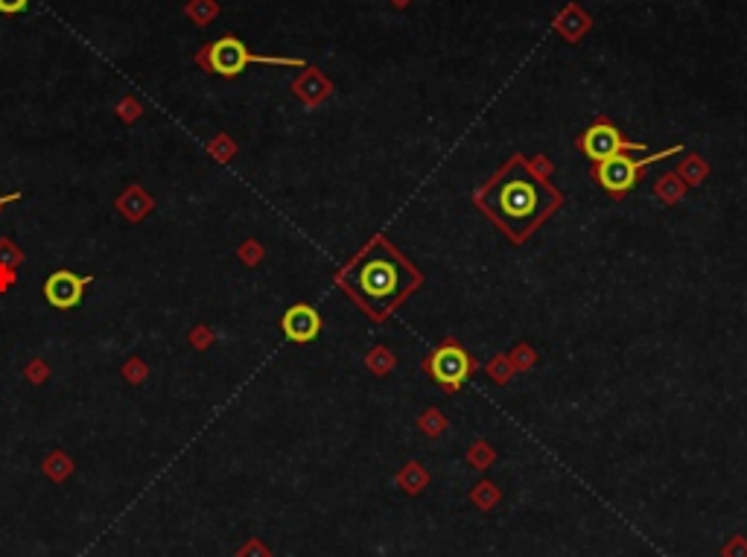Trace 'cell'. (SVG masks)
Returning a JSON list of instances; mask_svg holds the SVG:
<instances>
[{"label": "cell", "instance_id": "21", "mask_svg": "<svg viewBox=\"0 0 747 557\" xmlns=\"http://www.w3.org/2000/svg\"><path fill=\"white\" fill-rule=\"evenodd\" d=\"M21 199V193H7V195H0V211L7 208V204H12V202H19Z\"/></svg>", "mask_w": 747, "mask_h": 557}, {"label": "cell", "instance_id": "1", "mask_svg": "<svg viewBox=\"0 0 747 557\" xmlns=\"http://www.w3.org/2000/svg\"><path fill=\"white\" fill-rule=\"evenodd\" d=\"M339 286L371 319H386L398 304L420 286L418 269L398 254L386 237H374L339 274Z\"/></svg>", "mask_w": 747, "mask_h": 557}, {"label": "cell", "instance_id": "4", "mask_svg": "<svg viewBox=\"0 0 747 557\" xmlns=\"http://www.w3.org/2000/svg\"><path fill=\"white\" fill-rule=\"evenodd\" d=\"M675 152H680V146H672V150L666 152H654V155H649L645 161H633L628 158V155H614V158L607 161H598L596 167V178L598 185L605 187L607 193H628L633 185H637V178H640V169L649 167V164H657V161L668 158V155H675Z\"/></svg>", "mask_w": 747, "mask_h": 557}, {"label": "cell", "instance_id": "3", "mask_svg": "<svg viewBox=\"0 0 747 557\" xmlns=\"http://www.w3.org/2000/svg\"><path fill=\"white\" fill-rule=\"evenodd\" d=\"M197 62L202 64L208 73L228 76V80H232V76H240L249 64H289V68H304L301 59L254 56L237 36H223V38H216L214 45H205L202 50H199Z\"/></svg>", "mask_w": 747, "mask_h": 557}, {"label": "cell", "instance_id": "2", "mask_svg": "<svg viewBox=\"0 0 747 557\" xmlns=\"http://www.w3.org/2000/svg\"><path fill=\"white\" fill-rule=\"evenodd\" d=\"M476 204H482V211L514 242H523L549 213H555L560 193L534 176L523 158H514L482 187Z\"/></svg>", "mask_w": 747, "mask_h": 557}, {"label": "cell", "instance_id": "6", "mask_svg": "<svg viewBox=\"0 0 747 557\" xmlns=\"http://www.w3.org/2000/svg\"><path fill=\"white\" fill-rule=\"evenodd\" d=\"M91 284H94V277H88V274L59 269L45 281V298L56 310H73V307H80L82 295H85Z\"/></svg>", "mask_w": 747, "mask_h": 557}, {"label": "cell", "instance_id": "5", "mask_svg": "<svg viewBox=\"0 0 747 557\" xmlns=\"http://www.w3.org/2000/svg\"><path fill=\"white\" fill-rule=\"evenodd\" d=\"M471 354H467L462 345H455V342H444V345L436 347L432 356H429V374H432V380L450 391L462 389L464 382H467V377H471Z\"/></svg>", "mask_w": 747, "mask_h": 557}, {"label": "cell", "instance_id": "10", "mask_svg": "<svg viewBox=\"0 0 747 557\" xmlns=\"http://www.w3.org/2000/svg\"><path fill=\"white\" fill-rule=\"evenodd\" d=\"M73 473V459H68L62 450L50 452L45 459V476H50L54 482H64V478Z\"/></svg>", "mask_w": 747, "mask_h": 557}, {"label": "cell", "instance_id": "18", "mask_svg": "<svg viewBox=\"0 0 747 557\" xmlns=\"http://www.w3.org/2000/svg\"><path fill=\"white\" fill-rule=\"evenodd\" d=\"M15 269H10V265H0V295L3 293H10L12 286H15Z\"/></svg>", "mask_w": 747, "mask_h": 557}, {"label": "cell", "instance_id": "16", "mask_svg": "<svg viewBox=\"0 0 747 557\" xmlns=\"http://www.w3.org/2000/svg\"><path fill=\"white\" fill-rule=\"evenodd\" d=\"M115 111L123 117L126 123H132V120H138V117H141V108H138V103H134V99H126V103H120Z\"/></svg>", "mask_w": 747, "mask_h": 557}, {"label": "cell", "instance_id": "13", "mask_svg": "<svg viewBox=\"0 0 747 557\" xmlns=\"http://www.w3.org/2000/svg\"><path fill=\"white\" fill-rule=\"evenodd\" d=\"M19 263H24V251H21L12 239H0V265H10V269H15Z\"/></svg>", "mask_w": 747, "mask_h": 557}, {"label": "cell", "instance_id": "9", "mask_svg": "<svg viewBox=\"0 0 747 557\" xmlns=\"http://www.w3.org/2000/svg\"><path fill=\"white\" fill-rule=\"evenodd\" d=\"M115 208L123 213L129 222H141V220H146V216H150L152 208H155V202H152V195L146 193L143 187L129 185L126 187L123 195H117Z\"/></svg>", "mask_w": 747, "mask_h": 557}, {"label": "cell", "instance_id": "12", "mask_svg": "<svg viewBox=\"0 0 747 557\" xmlns=\"http://www.w3.org/2000/svg\"><path fill=\"white\" fill-rule=\"evenodd\" d=\"M216 12H220V10H216L214 0H193V3H190V7H187V15H190V19L197 21L199 27H205L208 21L214 19Z\"/></svg>", "mask_w": 747, "mask_h": 557}, {"label": "cell", "instance_id": "20", "mask_svg": "<svg viewBox=\"0 0 747 557\" xmlns=\"http://www.w3.org/2000/svg\"><path fill=\"white\" fill-rule=\"evenodd\" d=\"M27 377H29V382H45L47 377H50V368H47V365H42V363H29Z\"/></svg>", "mask_w": 747, "mask_h": 557}, {"label": "cell", "instance_id": "15", "mask_svg": "<svg viewBox=\"0 0 747 557\" xmlns=\"http://www.w3.org/2000/svg\"><path fill=\"white\" fill-rule=\"evenodd\" d=\"M33 0H0V15H21L24 10H29Z\"/></svg>", "mask_w": 747, "mask_h": 557}, {"label": "cell", "instance_id": "11", "mask_svg": "<svg viewBox=\"0 0 747 557\" xmlns=\"http://www.w3.org/2000/svg\"><path fill=\"white\" fill-rule=\"evenodd\" d=\"M208 152H211V158H214L216 164H228V161L234 158V152H237V146H234V141H232V138H228V134H220L216 141H211Z\"/></svg>", "mask_w": 747, "mask_h": 557}, {"label": "cell", "instance_id": "17", "mask_svg": "<svg viewBox=\"0 0 747 557\" xmlns=\"http://www.w3.org/2000/svg\"><path fill=\"white\" fill-rule=\"evenodd\" d=\"M237 557H269V552L263 548V543H258V540H249L246 546L237 552Z\"/></svg>", "mask_w": 747, "mask_h": 557}, {"label": "cell", "instance_id": "14", "mask_svg": "<svg viewBox=\"0 0 747 557\" xmlns=\"http://www.w3.org/2000/svg\"><path fill=\"white\" fill-rule=\"evenodd\" d=\"M146 374H150V368H146V363H141L138 356H134V359H129V363L123 365V377L129 382H132V386H138V382L146 380Z\"/></svg>", "mask_w": 747, "mask_h": 557}, {"label": "cell", "instance_id": "8", "mask_svg": "<svg viewBox=\"0 0 747 557\" xmlns=\"http://www.w3.org/2000/svg\"><path fill=\"white\" fill-rule=\"evenodd\" d=\"M281 330H284V336L289 342H295V345H307V342H312L321 333V316L312 310L310 304H295V307H289L284 312Z\"/></svg>", "mask_w": 747, "mask_h": 557}, {"label": "cell", "instance_id": "7", "mask_svg": "<svg viewBox=\"0 0 747 557\" xmlns=\"http://www.w3.org/2000/svg\"><path fill=\"white\" fill-rule=\"evenodd\" d=\"M579 143H581V150H584V155L593 161H607V158H614V155H622V152L645 150L642 143L625 141L622 134L616 132L610 123L590 126L588 132L581 134Z\"/></svg>", "mask_w": 747, "mask_h": 557}, {"label": "cell", "instance_id": "19", "mask_svg": "<svg viewBox=\"0 0 747 557\" xmlns=\"http://www.w3.org/2000/svg\"><path fill=\"white\" fill-rule=\"evenodd\" d=\"M211 342H214V336H211V333H208V330L202 328V324H199V328L193 330V333H190V345L199 347V351L211 345Z\"/></svg>", "mask_w": 747, "mask_h": 557}]
</instances>
